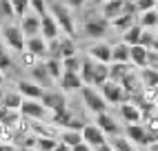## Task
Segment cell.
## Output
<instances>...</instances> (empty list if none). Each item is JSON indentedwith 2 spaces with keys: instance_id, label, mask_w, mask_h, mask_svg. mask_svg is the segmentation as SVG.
Wrapping results in <instances>:
<instances>
[{
  "instance_id": "1",
  "label": "cell",
  "mask_w": 158,
  "mask_h": 151,
  "mask_svg": "<svg viewBox=\"0 0 158 151\" xmlns=\"http://www.w3.org/2000/svg\"><path fill=\"white\" fill-rule=\"evenodd\" d=\"M49 14L56 18L60 31L65 36L73 38L76 36V20H73V9H69L62 0H51L49 2Z\"/></svg>"
},
{
  "instance_id": "2",
  "label": "cell",
  "mask_w": 158,
  "mask_h": 151,
  "mask_svg": "<svg viewBox=\"0 0 158 151\" xmlns=\"http://www.w3.org/2000/svg\"><path fill=\"white\" fill-rule=\"evenodd\" d=\"M80 98L85 102V109L91 111V113H105L107 111V100L102 98V93L98 91V87H82L80 89Z\"/></svg>"
},
{
  "instance_id": "3",
  "label": "cell",
  "mask_w": 158,
  "mask_h": 151,
  "mask_svg": "<svg viewBox=\"0 0 158 151\" xmlns=\"http://www.w3.org/2000/svg\"><path fill=\"white\" fill-rule=\"evenodd\" d=\"M123 136L127 138L131 145H138V147H149V145L158 142V138L147 131L145 124H125L123 127Z\"/></svg>"
},
{
  "instance_id": "4",
  "label": "cell",
  "mask_w": 158,
  "mask_h": 151,
  "mask_svg": "<svg viewBox=\"0 0 158 151\" xmlns=\"http://www.w3.org/2000/svg\"><path fill=\"white\" fill-rule=\"evenodd\" d=\"M20 113H23V118H29L34 122H47L51 118V111L40 100H23Z\"/></svg>"
},
{
  "instance_id": "5",
  "label": "cell",
  "mask_w": 158,
  "mask_h": 151,
  "mask_svg": "<svg viewBox=\"0 0 158 151\" xmlns=\"http://www.w3.org/2000/svg\"><path fill=\"white\" fill-rule=\"evenodd\" d=\"M2 36H5V42L7 47H11L14 51L23 53L25 51V45H27V36L23 34V29H20V25H2Z\"/></svg>"
},
{
  "instance_id": "6",
  "label": "cell",
  "mask_w": 158,
  "mask_h": 151,
  "mask_svg": "<svg viewBox=\"0 0 158 151\" xmlns=\"http://www.w3.org/2000/svg\"><path fill=\"white\" fill-rule=\"evenodd\" d=\"M98 91L102 93V98L107 100V104H123V102H129V96L125 93V89L120 87L118 82H114V80H107L102 84V87H98Z\"/></svg>"
},
{
  "instance_id": "7",
  "label": "cell",
  "mask_w": 158,
  "mask_h": 151,
  "mask_svg": "<svg viewBox=\"0 0 158 151\" xmlns=\"http://www.w3.org/2000/svg\"><path fill=\"white\" fill-rule=\"evenodd\" d=\"M82 140H85V145H89L91 149H98L100 145L107 142V136H105V131L96 122H87L85 129H82Z\"/></svg>"
},
{
  "instance_id": "8",
  "label": "cell",
  "mask_w": 158,
  "mask_h": 151,
  "mask_svg": "<svg viewBox=\"0 0 158 151\" xmlns=\"http://www.w3.org/2000/svg\"><path fill=\"white\" fill-rule=\"evenodd\" d=\"M109 29H111V27H109V20H105V18L100 16V18L87 20V22L82 25V34H85L87 38H102Z\"/></svg>"
},
{
  "instance_id": "9",
  "label": "cell",
  "mask_w": 158,
  "mask_h": 151,
  "mask_svg": "<svg viewBox=\"0 0 158 151\" xmlns=\"http://www.w3.org/2000/svg\"><path fill=\"white\" fill-rule=\"evenodd\" d=\"M96 124L105 131V136H107V138H111V136H120V133H123V124L116 120L111 113H107V111L96 116Z\"/></svg>"
},
{
  "instance_id": "10",
  "label": "cell",
  "mask_w": 158,
  "mask_h": 151,
  "mask_svg": "<svg viewBox=\"0 0 158 151\" xmlns=\"http://www.w3.org/2000/svg\"><path fill=\"white\" fill-rule=\"evenodd\" d=\"M16 91L20 93V96H23V98L25 100H40V98H43V96H45V89L43 87H40V84H36L34 80H18L16 82Z\"/></svg>"
},
{
  "instance_id": "11",
  "label": "cell",
  "mask_w": 158,
  "mask_h": 151,
  "mask_svg": "<svg viewBox=\"0 0 158 151\" xmlns=\"http://www.w3.org/2000/svg\"><path fill=\"white\" fill-rule=\"evenodd\" d=\"M40 102H43L51 113L67 109V98H65V93H62V91H45V96L40 98Z\"/></svg>"
},
{
  "instance_id": "12",
  "label": "cell",
  "mask_w": 158,
  "mask_h": 151,
  "mask_svg": "<svg viewBox=\"0 0 158 151\" xmlns=\"http://www.w3.org/2000/svg\"><path fill=\"white\" fill-rule=\"evenodd\" d=\"M40 25H43V18L36 16L34 11H27L23 18H20V29L27 38L31 36H40Z\"/></svg>"
},
{
  "instance_id": "13",
  "label": "cell",
  "mask_w": 158,
  "mask_h": 151,
  "mask_svg": "<svg viewBox=\"0 0 158 151\" xmlns=\"http://www.w3.org/2000/svg\"><path fill=\"white\" fill-rule=\"evenodd\" d=\"M58 87L62 93H73V91H80L85 87V82H82L80 73H71V71H65L62 73V78L58 80Z\"/></svg>"
},
{
  "instance_id": "14",
  "label": "cell",
  "mask_w": 158,
  "mask_h": 151,
  "mask_svg": "<svg viewBox=\"0 0 158 151\" xmlns=\"http://www.w3.org/2000/svg\"><path fill=\"white\" fill-rule=\"evenodd\" d=\"M118 113H120V120L125 124H143V116H140V109L131 102H123L118 104Z\"/></svg>"
},
{
  "instance_id": "15",
  "label": "cell",
  "mask_w": 158,
  "mask_h": 151,
  "mask_svg": "<svg viewBox=\"0 0 158 151\" xmlns=\"http://www.w3.org/2000/svg\"><path fill=\"white\" fill-rule=\"evenodd\" d=\"M89 58L96 60V62H102V64H111V45H107V42H96V45L89 47Z\"/></svg>"
},
{
  "instance_id": "16",
  "label": "cell",
  "mask_w": 158,
  "mask_h": 151,
  "mask_svg": "<svg viewBox=\"0 0 158 151\" xmlns=\"http://www.w3.org/2000/svg\"><path fill=\"white\" fill-rule=\"evenodd\" d=\"M60 27H58V22H56V18L51 16V14H47V16H43V25H40V36H43L47 42L49 40H56V38H60Z\"/></svg>"
},
{
  "instance_id": "17",
  "label": "cell",
  "mask_w": 158,
  "mask_h": 151,
  "mask_svg": "<svg viewBox=\"0 0 158 151\" xmlns=\"http://www.w3.org/2000/svg\"><path fill=\"white\" fill-rule=\"evenodd\" d=\"M125 2H127V0H107V2H102V5H100V9H102V18L111 22L114 18L123 16V11H125Z\"/></svg>"
},
{
  "instance_id": "18",
  "label": "cell",
  "mask_w": 158,
  "mask_h": 151,
  "mask_svg": "<svg viewBox=\"0 0 158 151\" xmlns=\"http://www.w3.org/2000/svg\"><path fill=\"white\" fill-rule=\"evenodd\" d=\"M147 64H149V49H145L143 45H134L131 47V67L145 69Z\"/></svg>"
},
{
  "instance_id": "19",
  "label": "cell",
  "mask_w": 158,
  "mask_h": 151,
  "mask_svg": "<svg viewBox=\"0 0 158 151\" xmlns=\"http://www.w3.org/2000/svg\"><path fill=\"white\" fill-rule=\"evenodd\" d=\"M111 62H123V64H131V47L125 45V42L120 40L118 45L111 47Z\"/></svg>"
},
{
  "instance_id": "20",
  "label": "cell",
  "mask_w": 158,
  "mask_h": 151,
  "mask_svg": "<svg viewBox=\"0 0 158 151\" xmlns=\"http://www.w3.org/2000/svg\"><path fill=\"white\" fill-rule=\"evenodd\" d=\"M71 56H78L76 42H73V38H69V36H60L58 38V58L65 60V58H71Z\"/></svg>"
},
{
  "instance_id": "21",
  "label": "cell",
  "mask_w": 158,
  "mask_h": 151,
  "mask_svg": "<svg viewBox=\"0 0 158 151\" xmlns=\"http://www.w3.org/2000/svg\"><path fill=\"white\" fill-rule=\"evenodd\" d=\"M58 142L62 145H67V147H78L82 145L85 140H82V131H71V129H60V133H58Z\"/></svg>"
},
{
  "instance_id": "22",
  "label": "cell",
  "mask_w": 158,
  "mask_h": 151,
  "mask_svg": "<svg viewBox=\"0 0 158 151\" xmlns=\"http://www.w3.org/2000/svg\"><path fill=\"white\" fill-rule=\"evenodd\" d=\"M29 76H31L29 80H34V82H36V84H40V87H43V89H45V84L54 82V80H51V76H49V71H47V67H45V62L36 64V67H34V69L29 71Z\"/></svg>"
},
{
  "instance_id": "23",
  "label": "cell",
  "mask_w": 158,
  "mask_h": 151,
  "mask_svg": "<svg viewBox=\"0 0 158 151\" xmlns=\"http://www.w3.org/2000/svg\"><path fill=\"white\" fill-rule=\"evenodd\" d=\"M25 51H31V53L43 58V56H47V40L43 36H31V38H27Z\"/></svg>"
},
{
  "instance_id": "24",
  "label": "cell",
  "mask_w": 158,
  "mask_h": 151,
  "mask_svg": "<svg viewBox=\"0 0 158 151\" xmlns=\"http://www.w3.org/2000/svg\"><path fill=\"white\" fill-rule=\"evenodd\" d=\"M134 69H131V64H123V62H111L109 64V80H114V82H123V78L127 73H131Z\"/></svg>"
},
{
  "instance_id": "25",
  "label": "cell",
  "mask_w": 158,
  "mask_h": 151,
  "mask_svg": "<svg viewBox=\"0 0 158 151\" xmlns=\"http://www.w3.org/2000/svg\"><path fill=\"white\" fill-rule=\"evenodd\" d=\"M23 118V113H20L18 109H7V107H0V124L2 127H16V122Z\"/></svg>"
},
{
  "instance_id": "26",
  "label": "cell",
  "mask_w": 158,
  "mask_h": 151,
  "mask_svg": "<svg viewBox=\"0 0 158 151\" xmlns=\"http://www.w3.org/2000/svg\"><path fill=\"white\" fill-rule=\"evenodd\" d=\"M134 25H136V16H131V14H123V16L114 18L109 22V27L116 29V31H120V34H125V31H127L129 27H134Z\"/></svg>"
},
{
  "instance_id": "27",
  "label": "cell",
  "mask_w": 158,
  "mask_h": 151,
  "mask_svg": "<svg viewBox=\"0 0 158 151\" xmlns=\"http://www.w3.org/2000/svg\"><path fill=\"white\" fill-rule=\"evenodd\" d=\"M107 80H109V64L94 60V87H102Z\"/></svg>"
},
{
  "instance_id": "28",
  "label": "cell",
  "mask_w": 158,
  "mask_h": 151,
  "mask_svg": "<svg viewBox=\"0 0 158 151\" xmlns=\"http://www.w3.org/2000/svg\"><path fill=\"white\" fill-rule=\"evenodd\" d=\"M138 25L143 29H154L156 31V27H158V11L156 9H149V11L138 14Z\"/></svg>"
},
{
  "instance_id": "29",
  "label": "cell",
  "mask_w": 158,
  "mask_h": 151,
  "mask_svg": "<svg viewBox=\"0 0 158 151\" xmlns=\"http://www.w3.org/2000/svg\"><path fill=\"white\" fill-rule=\"evenodd\" d=\"M138 78L143 87H158V69H152V67L138 69Z\"/></svg>"
},
{
  "instance_id": "30",
  "label": "cell",
  "mask_w": 158,
  "mask_h": 151,
  "mask_svg": "<svg viewBox=\"0 0 158 151\" xmlns=\"http://www.w3.org/2000/svg\"><path fill=\"white\" fill-rule=\"evenodd\" d=\"M140 36H143V27L136 22L134 27H129V29L123 34V42H125V45H129V47L140 45Z\"/></svg>"
},
{
  "instance_id": "31",
  "label": "cell",
  "mask_w": 158,
  "mask_h": 151,
  "mask_svg": "<svg viewBox=\"0 0 158 151\" xmlns=\"http://www.w3.org/2000/svg\"><path fill=\"white\" fill-rule=\"evenodd\" d=\"M107 142H109V147H111L114 151H136L134 145H131L123 133H120V136H111V138H107Z\"/></svg>"
},
{
  "instance_id": "32",
  "label": "cell",
  "mask_w": 158,
  "mask_h": 151,
  "mask_svg": "<svg viewBox=\"0 0 158 151\" xmlns=\"http://www.w3.org/2000/svg\"><path fill=\"white\" fill-rule=\"evenodd\" d=\"M23 100H25V98H23L18 91H5V96H2V107H7V109H18V111H20Z\"/></svg>"
},
{
  "instance_id": "33",
  "label": "cell",
  "mask_w": 158,
  "mask_h": 151,
  "mask_svg": "<svg viewBox=\"0 0 158 151\" xmlns=\"http://www.w3.org/2000/svg\"><path fill=\"white\" fill-rule=\"evenodd\" d=\"M80 78H82V82H85V87H94V60H82V64H80Z\"/></svg>"
},
{
  "instance_id": "34",
  "label": "cell",
  "mask_w": 158,
  "mask_h": 151,
  "mask_svg": "<svg viewBox=\"0 0 158 151\" xmlns=\"http://www.w3.org/2000/svg\"><path fill=\"white\" fill-rule=\"evenodd\" d=\"M45 67H47V71H49V76H51V80H56V82L62 78V73H65L60 58H49V60L45 62Z\"/></svg>"
},
{
  "instance_id": "35",
  "label": "cell",
  "mask_w": 158,
  "mask_h": 151,
  "mask_svg": "<svg viewBox=\"0 0 158 151\" xmlns=\"http://www.w3.org/2000/svg\"><path fill=\"white\" fill-rule=\"evenodd\" d=\"M18 62H20L23 69L31 71L36 64H40V56H36V53H31V51H23V53H18Z\"/></svg>"
},
{
  "instance_id": "36",
  "label": "cell",
  "mask_w": 158,
  "mask_h": 151,
  "mask_svg": "<svg viewBox=\"0 0 158 151\" xmlns=\"http://www.w3.org/2000/svg\"><path fill=\"white\" fill-rule=\"evenodd\" d=\"M14 18H16V11H14L11 0H0V20H2V25H9Z\"/></svg>"
},
{
  "instance_id": "37",
  "label": "cell",
  "mask_w": 158,
  "mask_h": 151,
  "mask_svg": "<svg viewBox=\"0 0 158 151\" xmlns=\"http://www.w3.org/2000/svg\"><path fill=\"white\" fill-rule=\"evenodd\" d=\"M0 145H16V131L11 127L0 124Z\"/></svg>"
},
{
  "instance_id": "38",
  "label": "cell",
  "mask_w": 158,
  "mask_h": 151,
  "mask_svg": "<svg viewBox=\"0 0 158 151\" xmlns=\"http://www.w3.org/2000/svg\"><path fill=\"white\" fill-rule=\"evenodd\" d=\"M14 67V62H11V56H9V51L5 45H0V73H5Z\"/></svg>"
},
{
  "instance_id": "39",
  "label": "cell",
  "mask_w": 158,
  "mask_h": 151,
  "mask_svg": "<svg viewBox=\"0 0 158 151\" xmlns=\"http://www.w3.org/2000/svg\"><path fill=\"white\" fill-rule=\"evenodd\" d=\"M56 145H58V138H43V136H38L36 149L38 151H54Z\"/></svg>"
},
{
  "instance_id": "40",
  "label": "cell",
  "mask_w": 158,
  "mask_h": 151,
  "mask_svg": "<svg viewBox=\"0 0 158 151\" xmlns=\"http://www.w3.org/2000/svg\"><path fill=\"white\" fill-rule=\"evenodd\" d=\"M29 9H31L36 16H40V18L49 14V5L45 2V0H29Z\"/></svg>"
},
{
  "instance_id": "41",
  "label": "cell",
  "mask_w": 158,
  "mask_h": 151,
  "mask_svg": "<svg viewBox=\"0 0 158 151\" xmlns=\"http://www.w3.org/2000/svg\"><path fill=\"white\" fill-rule=\"evenodd\" d=\"M80 64H82V60H80L78 56H71V58H65V60H62V69H65V71H71V73H78V71H80Z\"/></svg>"
},
{
  "instance_id": "42",
  "label": "cell",
  "mask_w": 158,
  "mask_h": 151,
  "mask_svg": "<svg viewBox=\"0 0 158 151\" xmlns=\"http://www.w3.org/2000/svg\"><path fill=\"white\" fill-rule=\"evenodd\" d=\"M154 38H156V31H154V29H143L140 45H143L145 49H152V47H154Z\"/></svg>"
},
{
  "instance_id": "43",
  "label": "cell",
  "mask_w": 158,
  "mask_h": 151,
  "mask_svg": "<svg viewBox=\"0 0 158 151\" xmlns=\"http://www.w3.org/2000/svg\"><path fill=\"white\" fill-rule=\"evenodd\" d=\"M11 5H14L16 16H20V18H23V16L29 11V0H11Z\"/></svg>"
},
{
  "instance_id": "44",
  "label": "cell",
  "mask_w": 158,
  "mask_h": 151,
  "mask_svg": "<svg viewBox=\"0 0 158 151\" xmlns=\"http://www.w3.org/2000/svg\"><path fill=\"white\" fill-rule=\"evenodd\" d=\"M156 2H158V0H134V5H136V9H138V14L149 11V9H156Z\"/></svg>"
},
{
  "instance_id": "45",
  "label": "cell",
  "mask_w": 158,
  "mask_h": 151,
  "mask_svg": "<svg viewBox=\"0 0 158 151\" xmlns=\"http://www.w3.org/2000/svg\"><path fill=\"white\" fill-rule=\"evenodd\" d=\"M147 67H152V69H158V51L149 49V64Z\"/></svg>"
},
{
  "instance_id": "46",
  "label": "cell",
  "mask_w": 158,
  "mask_h": 151,
  "mask_svg": "<svg viewBox=\"0 0 158 151\" xmlns=\"http://www.w3.org/2000/svg\"><path fill=\"white\" fill-rule=\"evenodd\" d=\"M62 2H65L69 9H80L82 5H85V0H62Z\"/></svg>"
},
{
  "instance_id": "47",
  "label": "cell",
  "mask_w": 158,
  "mask_h": 151,
  "mask_svg": "<svg viewBox=\"0 0 158 151\" xmlns=\"http://www.w3.org/2000/svg\"><path fill=\"white\" fill-rule=\"evenodd\" d=\"M71 151H94V149H91L89 145H85V142H82V145H78V147H73Z\"/></svg>"
},
{
  "instance_id": "48",
  "label": "cell",
  "mask_w": 158,
  "mask_h": 151,
  "mask_svg": "<svg viewBox=\"0 0 158 151\" xmlns=\"http://www.w3.org/2000/svg\"><path fill=\"white\" fill-rule=\"evenodd\" d=\"M0 151H18L16 145H0Z\"/></svg>"
},
{
  "instance_id": "49",
  "label": "cell",
  "mask_w": 158,
  "mask_h": 151,
  "mask_svg": "<svg viewBox=\"0 0 158 151\" xmlns=\"http://www.w3.org/2000/svg\"><path fill=\"white\" fill-rule=\"evenodd\" d=\"M54 151H71V147H67V145H62V142H58Z\"/></svg>"
},
{
  "instance_id": "50",
  "label": "cell",
  "mask_w": 158,
  "mask_h": 151,
  "mask_svg": "<svg viewBox=\"0 0 158 151\" xmlns=\"http://www.w3.org/2000/svg\"><path fill=\"white\" fill-rule=\"evenodd\" d=\"M94 151H114V149L109 147V142H105V145H100L98 149H94Z\"/></svg>"
},
{
  "instance_id": "51",
  "label": "cell",
  "mask_w": 158,
  "mask_h": 151,
  "mask_svg": "<svg viewBox=\"0 0 158 151\" xmlns=\"http://www.w3.org/2000/svg\"><path fill=\"white\" fill-rule=\"evenodd\" d=\"M145 151H158V142H154V145H149V147H145Z\"/></svg>"
},
{
  "instance_id": "52",
  "label": "cell",
  "mask_w": 158,
  "mask_h": 151,
  "mask_svg": "<svg viewBox=\"0 0 158 151\" xmlns=\"http://www.w3.org/2000/svg\"><path fill=\"white\" fill-rule=\"evenodd\" d=\"M154 51H158V34H156V38H154V47H152Z\"/></svg>"
},
{
  "instance_id": "53",
  "label": "cell",
  "mask_w": 158,
  "mask_h": 151,
  "mask_svg": "<svg viewBox=\"0 0 158 151\" xmlns=\"http://www.w3.org/2000/svg\"><path fill=\"white\" fill-rule=\"evenodd\" d=\"M91 2L96 5V7H98V5H102V2H107V0H91Z\"/></svg>"
},
{
  "instance_id": "54",
  "label": "cell",
  "mask_w": 158,
  "mask_h": 151,
  "mask_svg": "<svg viewBox=\"0 0 158 151\" xmlns=\"http://www.w3.org/2000/svg\"><path fill=\"white\" fill-rule=\"evenodd\" d=\"M18 151H38V149H18Z\"/></svg>"
},
{
  "instance_id": "55",
  "label": "cell",
  "mask_w": 158,
  "mask_h": 151,
  "mask_svg": "<svg viewBox=\"0 0 158 151\" xmlns=\"http://www.w3.org/2000/svg\"><path fill=\"white\" fill-rule=\"evenodd\" d=\"M2 82H5V76H2V73H0V84H2Z\"/></svg>"
},
{
  "instance_id": "56",
  "label": "cell",
  "mask_w": 158,
  "mask_h": 151,
  "mask_svg": "<svg viewBox=\"0 0 158 151\" xmlns=\"http://www.w3.org/2000/svg\"><path fill=\"white\" fill-rule=\"evenodd\" d=\"M156 11H158V2H156Z\"/></svg>"
},
{
  "instance_id": "57",
  "label": "cell",
  "mask_w": 158,
  "mask_h": 151,
  "mask_svg": "<svg viewBox=\"0 0 158 151\" xmlns=\"http://www.w3.org/2000/svg\"><path fill=\"white\" fill-rule=\"evenodd\" d=\"M156 34H158V27H156Z\"/></svg>"
}]
</instances>
